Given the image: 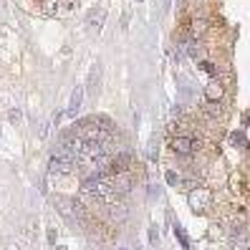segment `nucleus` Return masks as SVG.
I'll return each instance as SVG.
<instances>
[{"label":"nucleus","mask_w":250,"mask_h":250,"mask_svg":"<svg viewBox=\"0 0 250 250\" xmlns=\"http://www.w3.org/2000/svg\"><path fill=\"white\" fill-rule=\"evenodd\" d=\"M76 157H73L63 144H58L56 149L51 152V169L58 172V174H71V172H76Z\"/></svg>","instance_id":"obj_1"},{"label":"nucleus","mask_w":250,"mask_h":250,"mask_svg":"<svg viewBox=\"0 0 250 250\" xmlns=\"http://www.w3.org/2000/svg\"><path fill=\"white\" fill-rule=\"evenodd\" d=\"M169 149H172L174 154H180V157H189V154L197 152V142H195V137L174 134V137L169 139Z\"/></svg>","instance_id":"obj_2"},{"label":"nucleus","mask_w":250,"mask_h":250,"mask_svg":"<svg viewBox=\"0 0 250 250\" xmlns=\"http://www.w3.org/2000/svg\"><path fill=\"white\" fill-rule=\"evenodd\" d=\"M223 96H225V86H223V81H210L208 86H205V101L208 104H220L223 101Z\"/></svg>","instance_id":"obj_3"},{"label":"nucleus","mask_w":250,"mask_h":250,"mask_svg":"<svg viewBox=\"0 0 250 250\" xmlns=\"http://www.w3.org/2000/svg\"><path fill=\"white\" fill-rule=\"evenodd\" d=\"M210 200V192L208 189H195V192H189V205H192L195 212H205V205Z\"/></svg>","instance_id":"obj_4"},{"label":"nucleus","mask_w":250,"mask_h":250,"mask_svg":"<svg viewBox=\"0 0 250 250\" xmlns=\"http://www.w3.org/2000/svg\"><path fill=\"white\" fill-rule=\"evenodd\" d=\"M208 28H210V23L205 21V18H195L192 23H189V33H192V41H200L205 33H208Z\"/></svg>","instance_id":"obj_5"},{"label":"nucleus","mask_w":250,"mask_h":250,"mask_svg":"<svg viewBox=\"0 0 250 250\" xmlns=\"http://www.w3.org/2000/svg\"><path fill=\"white\" fill-rule=\"evenodd\" d=\"M81 101H83V89L79 86L76 91H73V96H71V104H68V111H66V116H73L79 109H81Z\"/></svg>","instance_id":"obj_6"},{"label":"nucleus","mask_w":250,"mask_h":250,"mask_svg":"<svg viewBox=\"0 0 250 250\" xmlns=\"http://www.w3.org/2000/svg\"><path fill=\"white\" fill-rule=\"evenodd\" d=\"M58 5H61V0H41V8H43V13H46V16H56Z\"/></svg>","instance_id":"obj_7"},{"label":"nucleus","mask_w":250,"mask_h":250,"mask_svg":"<svg viewBox=\"0 0 250 250\" xmlns=\"http://www.w3.org/2000/svg\"><path fill=\"white\" fill-rule=\"evenodd\" d=\"M174 235H177V238H180L182 248H189V243H187V235H185V230H182L180 225H174Z\"/></svg>","instance_id":"obj_8"},{"label":"nucleus","mask_w":250,"mask_h":250,"mask_svg":"<svg viewBox=\"0 0 250 250\" xmlns=\"http://www.w3.org/2000/svg\"><path fill=\"white\" fill-rule=\"evenodd\" d=\"M232 144H235V146H240V149H245V134H243V131L232 134Z\"/></svg>","instance_id":"obj_9"},{"label":"nucleus","mask_w":250,"mask_h":250,"mask_svg":"<svg viewBox=\"0 0 250 250\" xmlns=\"http://www.w3.org/2000/svg\"><path fill=\"white\" fill-rule=\"evenodd\" d=\"M165 180H167V185H172V187H174V185H180V177H177V174H174L172 169H167V174H165Z\"/></svg>","instance_id":"obj_10"},{"label":"nucleus","mask_w":250,"mask_h":250,"mask_svg":"<svg viewBox=\"0 0 250 250\" xmlns=\"http://www.w3.org/2000/svg\"><path fill=\"white\" fill-rule=\"evenodd\" d=\"M10 119H13V122H18V119H21V111H18V109H16V111H10Z\"/></svg>","instance_id":"obj_11"},{"label":"nucleus","mask_w":250,"mask_h":250,"mask_svg":"<svg viewBox=\"0 0 250 250\" xmlns=\"http://www.w3.org/2000/svg\"><path fill=\"white\" fill-rule=\"evenodd\" d=\"M149 240H152V243H157V230H154V228L149 230Z\"/></svg>","instance_id":"obj_12"},{"label":"nucleus","mask_w":250,"mask_h":250,"mask_svg":"<svg viewBox=\"0 0 250 250\" xmlns=\"http://www.w3.org/2000/svg\"><path fill=\"white\" fill-rule=\"evenodd\" d=\"M137 3H142V0H137Z\"/></svg>","instance_id":"obj_13"}]
</instances>
